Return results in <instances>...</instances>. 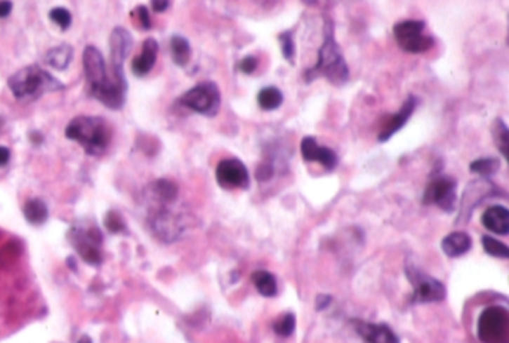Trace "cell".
I'll list each match as a JSON object with an SVG mask.
<instances>
[{
	"mask_svg": "<svg viewBox=\"0 0 509 343\" xmlns=\"http://www.w3.org/2000/svg\"><path fill=\"white\" fill-rule=\"evenodd\" d=\"M82 65H84L86 79L91 96L102 102L106 108H123L126 102L127 82L117 81L114 76L108 75L102 53L91 45L87 46L84 54H82Z\"/></svg>",
	"mask_w": 509,
	"mask_h": 343,
	"instance_id": "obj_1",
	"label": "cell"
},
{
	"mask_svg": "<svg viewBox=\"0 0 509 343\" xmlns=\"http://www.w3.org/2000/svg\"><path fill=\"white\" fill-rule=\"evenodd\" d=\"M66 136L78 142L90 156H100L110 147L111 128L103 118L77 116L66 127Z\"/></svg>",
	"mask_w": 509,
	"mask_h": 343,
	"instance_id": "obj_2",
	"label": "cell"
},
{
	"mask_svg": "<svg viewBox=\"0 0 509 343\" xmlns=\"http://www.w3.org/2000/svg\"><path fill=\"white\" fill-rule=\"evenodd\" d=\"M324 76L329 82L335 86L345 84L348 79V66L341 53L339 45L335 39L333 25L326 21L324 26V43L319 50L317 65L308 72V78Z\"/></svg>",
	"mask_w": 509,
	"mask_h": 343,
	"instance_id": "obj_3",
	"label": "cell"
},
{
	"mask_svg": "<svg viewBox=\"0 0 509 343\" xmlns=\"http://www.w3.org/2000/svg\"><path fill=\"white\" fill-rule=\"evenodd\" d=\"M8 86L14 96L20 100L37 99L45 93L62 90L63 84L58 82L50 72L39 66H27L20 69L8 79Z\"/></svg>",
	"mask_w": 509,
	"mask_h": 343,
	"instance_id": "obj_4",
	"label": "cell"
},
{
	"mask_svg": "<svg viewBox=\"0 0 509 343\" xmlns=\"http://www.w3.org/2000/svg\"><path fill=\"white\" fill-rule=\"evenodd\" d=\"M478 337L482 343H508L509 316L503 307H487L481 314L478 319Z\"/></svg>",
	"mask_w": 509,
	"mask_h": 343,
	"instance_id": "obj_5",
	"label": "cell"
},
{
	"mask_svg": "<svg viewBox=\"0 0 509 343\" xmlns=\"http://www.w3.org/2000/svg\"><path fill=\"white\" fill-rule=\"evenodd\" d=\"M424 29H425L424 21L406 20L397 22L393 29V33L402 50L414 54H420L429 51L435 45L433 38L423 34Z\"/></svg>",
	"mask_w": 509,
	"mask_h": 343,
	"instance_id": "obj_6",
	"label": "cell"
},
{
	"mask_svg": "<svg viewBox=\"0 0 509 343\" xmlns=\"http://www.w3.org/2000/svg\"><path fill=\"white\" fill-rule=\"evenodd\" d=\"M69 241L77 250V253L84 258L88 264L93 266L100 264L103 236L98 227L94 226L72 227L69 233Z\"/></svg>",
	"mask_w": 509,
	"mask_h": 343,
	"instance_id": "obj_7",
	"label": "cell"
},
{
	"mask_svg": "<svg viewBox=\"0 0 509 343\" xmlns=\"http://www.w3.org/2000/svg\"><path fill=\"white\" fill-rule=\"evenodd\" d=\"M181 103L197 114L214 116L221 103L220 90L214 82H204L188 90L181 97Z\"/></svg>",
	"mask_w": 509,
	"mask_h": 343,
	"instance_id": "obj_8",
	"label": "cell"
},
{
	"mask_svg": "<svg viewBox=\"0 0 509 343\" xmlns=\"http://www.w3.org/2000/svg\"><path fill=\"white\" fill-rule=\"evenodd\" d=\"M408 278L414 285L412 302L433 303L445 299L447 295L445 287L437 279L423 274V271H420L416 267L408 269Z\"/></svg>",
	"mask_w": 509,
	"mask_h": 343,
	"instance_id": "obj_9",
	"label": "cell"
},
{
	"mask_svg": "<svg viewBox=\"0 0 509 343\" xmlns=\"http://www.w3.org/2000/svg\"><path fill=\"white\" fill-rule=\"evenodd\" d=\"M133 38L126 29L123 27H115L111 33L110 38V46H111V75L117 81L126 82L123 65L127 58L130 50H132Z\"/></svg>",
	"mask_w": 509,
	"mask_h": 343,
	"instance_id": "obj_10",
	"label": "cell"
},
{
	"mask_svg": "<svg viewBox=\"0 0 509 343\" xmlns=\"http://www.w3.org/2000/svg\"><path fill=\"white\" fill-rule=\"evenodd\" d=\"M150 224L154 234L164 242H173L180 239L184 230L181 218L166 206L152 212L150 217Z\"/></svg>",
	"mask_w": 509,
	"mask_h": 343,
	"instance_id": "obj_11",
	"label": "cell"
},
{
	"mask_svg": "<svg viewBox=\"0 0 509 343\" xmlns=\"http://www.w3.org/2000/svg\"><path fill=\"white\" fill-rule=\"evenodd\" d=\"M423 202L425 205H437L449 212L456 205V181L448 176H437L424 191Z\"/></svg>",
	"mask_w": 509,
	"mask_h": 343,
	"instance_id": "obj_12",
	"label": "cell"
},
{
	"mask_svg": "<svg viewBox=\"0 0 509 343\" xmlns=\"http://www.w3.org/2000/svg\"><path fill=\"white\" fill-rule=\"evenodd\" d=\"M217 181L224 188H246L250 175L241 160L226 159L217 166Z\"/></svg>",
	"mask_w": 509,
	"mask_h": 343,
	"instance_id": "obj_13",
	"label": "cell"
},
{
	"mask_svg": "<svg viewBox=\"0 0 509 343\" xmlns=\"http://www.w3.org/2000/svg\"><path fill=\"white\" fill-rule=\"evenodd\" d=\"M352 325L359 336L368 343H399V337L395 335V331L385 324H374L356 319L352 321Z\"/></svg>",
	"mask_w": 509,
	"mask_h": 343,
	"instance_id": "obj_14",
	"label": "cell"
},
{
	"mask_svg": "<svg viewBox=\"0 0 509 343\" xmlns=\"http://www.w3.org/2000/svg\"><path fill=\"white\" fill-rule=\"evenodd\" d=\"M300 151L302 156L306 161H318L322 163L326 169L331 170L336 168L338 164V157L336 154L331 151L330 148L322 147L317 144V140L314 137H303L302 144H300Z\"/></svg>",
	"mask_w": 509,
	"mask_h": 343,
	"instance_id": "obj_15",
	"label": "cell"
},
{
	"mask_svg": "<svg viewBox=\"0 0 509 343\" xmlns=\"http://www.w3.org/2000/svg\"><path fill=\"white\" fill-rule=\"evenodd\" d=\"M159 53V43L156 39H147L142 45L140 54L135 58L132 63V70L136 76H145L151 72V69L156 65Z\"/></svg>",
	"mask_w": 509,
	"mask_h": 343,
	"instance_id": "obj_16",
	"label": "cell"
},
{
	"mask_svg": "<svg viewBox=\"0 0 509 343\" xmlns=\"http://www.w3.org/2000/svg\"><path fill=\"white\" fill-rule=\"evenodd\" d=\"M482 224L487 230L505 236L509 233V210L501 205L491 206L484 212Z\"/></svg>",
	"mask_w": 509,
	"mask_h": 343,
	"instance_id": "obj_17",
	"label": "cell"
},
{
	"mask_svg": "<svg viewBox=\"0 0 509 343\" xmlns=\"http://www.w3.org/2000/svg\"><path fill=\"white\" fill-rule=\"evenodd\" d=\"M416 106H417V99L414 96H409L405 100V103L402 105L400 111L392 118V120H390V123L384 127V130L380 133V137H378V139H380V142H385V140H388L390 137H392L395 133H397L399 130L406 124V121L409 120V116L412 115L414 109H416Z\"/></svg>",
	"mask_w": 509,
	"mask_h": 343,
	"instance_id": "obj_18",
	"label": "cell"
},
{
	"mask_svg": "<svg viewBox=\"0 0 509 343\" xmlns=\"http://www.w3.org/2000/svg\"><path fill=\"white\" fill-rule=\"evenodd\" d=\"M441 246L448 257H460L470 250L472 241L465 231H454L444 238Z\"/></svg>",
	"mask_w": 509,
	"mask_h": 343,
	"instance_id": "obj_19",
	"label": "cell"
},
{
	"mask_svg": "<svg viewBox=\"0 0 509 343\" xmlns=\"http://www.w3.org/2000/svg\"><path fill=\"white\" fill-rule=\"evenodd\" d=\"M74 57V48L67 43L51 48L45 55V63L57 70H65Z\"/></svg>",
	"mask_w": 509,
	"mask_h": 343,
	"instance_id": "obj_20",
	"label": "cell"
},
{
	"mask_svg": "<svg viewBox=\"0 0 509 343\" xmlns=\"http://www.w3.org/2000/svg\"><path fill=\"white\" fill-rule=\"evenodd\" d=\"M22 214L33 226H41V224L48 220V208L41 199H32L22 208Z\"/></svg>",
	"mask_w": 509,
	"mask_h": 343,
	"instance_id": "obj_21",
	"label": "cell"
},
{
	"mask_svg": "<svg viewBox=\"0 0 509 343\" xmlns=\"http://www.w3.org/2000/svg\"><path fill=\"white\" fill-rule=\"evenodd\" d=\"M253 283L257 291L265 297H275L278 292V283L275 276L266 270H258L253 274Z\"/></svg>",
	"mask_w": 509,
	"mask_h": 343,
	"instance_id": "obj_22",
	"label": "cell"
},
{
	"mask_svg": "<svg viewBox=\"0 0 509 343\" xmlns=\"http://www.w3.org/2000/svg\"><path fill=\"white\" fill-rule=\"evenodd\" d=\"M171 53L173 62L178 66H185L188 62H190V55H192L190 43H188V41L183 36H173L171 39Z\"/></svg>",
	"mask_w": 509,
	"mask_h": 343,
	"instance_id": "obj_23",
	"label": "cell"
},
{
	"mask_svg": "<svg viewBox=\"0 0 509 343\" xmlns=\"http://www.w3.org/2000/svg\"><path fill=\"white\" fill-rule=\"evenodd\" d=\"M258 105L265 111L278 109L282 103V93L277 87H266L258 93Z\"/></svg>",
	"mask_w": 509,
	"mask_h": 343,
	"instance_id": "obj_24",
	"label": "cell"
},
{
	"mask_svg": "<svg viewBox=\"0 0 509 343\" xmlns=\"http://www.w3.org/2000/svg\"><path fill=\"white\" fill-rule=\"evenodd\" d=\"M470 172L481 176H490L499 170V160L496 159H480L470 163Z\"/></svg>",
	"mask_w": 509,
	"mask_h": 343,
	"instance_id": "obj_25",
	"label": "cell"
},
{
	"mask_svg": "<svg viewBox=\"0 0 509 343\" xmlns=\"http://www.w3.org/2000/svg\"><path fill=\"white\" fill-rule=\"evenodd\" d=\"M493 135L496 147L501 149V152L506 157L508 156V147H509V132L508 127L502 120H496L493 127Z\"/></svg>",
	"mask_w": 509,
	"mask_h": 343,
	"instance_id": "obj_26",
	"label": "cell"
},
{
	"mask_svg": "<svg viewBox=\"0 0 509 343\" xmlns=\"http://www.w3.org/2000/svg\"><path fill=\"white\" fill-rule=\"evenodd\" d=\"M482 246L484 251L493 255V257H499V258H508L509 257V250L508 246L499 241H496L491 236H482Z\"/></svg>",
	"mask_w": 509,
	"mask_h": 343,
	"instance_id": "obj_27",
	"label": "cell"
},
{
	"mask_svg": "<svg viewBox=\"0 0 509 343\" xmlns=\"http://www.w3.org/2000/svg\"><path fill=\"white\" fill-rule=\"evenodd\" d=\"M294 328H296V316L293 314H286L274 324V331L281 337L291 336Z\"/></svg>",
	"mask_w": 509,
	"mask_h": 343,
	"instance_id": "obj_28",
	"label": "cell"
},
{
	"mask_svg": "<svg viewBox=\"0 0 509 343\" xmlns=\"http://www.w3.org/2000/svg\"><path fill=\"white\" fill-rule=\"evenodd\" d=\"M50 18L63 30L69 29V26L72 25V15H70L69 11L65 8H54L50 13Z\"/></svg>",
	"mask_w": 509,
	"mask_h": 343,
	"instance_id": "obj_29",
	"label": "cell"
},
{
	"mask_svg": "<svg viewBox=\"0 0 509 343\" xmlns=\"http://www.w3.org/2000/svg\"><path fill=\"white\" fill-rule=\"evenodd\" d=\"M105 226L111 233H120L124 230V221L123 218L117 214V212H108V215L105 218Z\"/></svg>",
	"mask_w": 509,
	"mask_h": 343,
	"instance_id": "obj_30",
	"label": "cell"
},
{
	"mask_svg": "<svg viewBox=\"0 0 509 343\" xmlns=\"http://www.w3.org/2000/svg\"><path fill=\"white\" fill-rule=\"evenodd\" d=\"M281 50L284 53V57L287 58V60L291 63L293 62V55H294V43H293V36L290 32H286L282 33L281 36Z\"/></svg>",
	"mask_w": 509,
	"mask_h": 343,
	"instance_id": "obj_31",
	"label": "cell"
},
{
	"mask_svg": "<svg viewBox=\"0 0 509 343\" xmlns=\"http://www.w3.org/2000/svg\"><path fill=\"white\" fill-rule=\"evenodd\" d=\"M135 17L138 18V21L140 22V26L144 29H150L151 27V20H150V14L148 9L145 6H138L135 11Z\"/></svg>",
	"mask_w": 509,
	"mask_h": 343,
	"instance_id": "obj_32",
	"label": "cell"
},
{
	"mask_svg": "<svg viewBox=\"0 0 509 343\" xmlns=\"http://www.w3.org/2000/svg\"><path fill=\"white\" fill-rule=\"evenodd\" d=\"M244 74H253L257 67V58L256 57H245L239 65Z\"/></svg>",
	"mask_w": 509,
	"mask_h": 343,
	"instance_id": "obj_33",
	"label": "cell"
},
{
	"mask_svg": "<svg viewBox=\"0 0 509 343\" xmlns=\"http://www.w3.org/2000/svg\"><path fill=\"white\" fill-rule=\"evenodd\" d=\"M151 5L156 13H164L169 8V0H151Z\"/></svg>",
	"mask_w": 509,
	"mask_h": 343,
	"instance_id": "obj_34",
	"label": "cell"
},
{
	"mask_svg": "<svg viewBox=\"0 0 509 343\" xmlns=\"http://www.w3.org/2000/svg\"><path fill=\"white\" fill-rule=\"evenodd\" d=\"M11 11H13V4L9 0H2L0 2V18H6L11 14Z\"/></svg>",
	"mask_w": 509,
	"mask_h": 343,
	"instance_id": "obj_35",
	"label": "cell"
},
{
	"mask_svg": "<svg viewBox=\"0 0 509 343\" xmlns=\"http://www.w3.org/2000/svg\"><path fill=\"white\" fill-rule=\"evenodd\" d=\"M11 159V152L8 148L0 147V166H6Z\"/></svg>",
	"mask_w": 509,
	"mask_h": 343,
	"instance_id": "obj_36",
	"label": "cell"
},
{
	"mask_svg": "<svg viewBox=\"0 0 509 343\" xmlns=\"http://www.w3.org/2000/svg\"><path fill=\"white\" fill-rule=\"evenodd\" d=\"M331 302V299L329 297V295H319V297H317V309L318 311H323L324 307Z\"/></svg>",
	"mask_w": 509,
	"mask_h": 343,
	"instance_id": "obj_37",
	"label": "cell"
},
{
	"mask_svg": "<svg viewBox=\"0 0 509 343\" xmlns=\"http://www.w3.org/2000/svg\"><path fill=\"white\" fill-rule=\"evenodd\" d=\"M78 343H93V342H91V339H90V337L84 336V337H81V340H79Z\"/></svg>",
	"mask_w": 509,
	"mask_h": 343,
	"instance_id": "obj_38",
	"label": "cell"
},
{
	"mask_svg": "<svg viewBox=\"0 0 509 343\" xmlns=\"http://www.w3.org/2000/svg\"><path fill=\"white\" fill-rule=\"evenodd\" d=\"M305 2H308V4H319L322 0H305Z\"/></svg>",
	"mask_w": 509,
	"mask_h": 343,
	"instance_id": "obj_39",
	"label": "cell"
}]
</instances>
